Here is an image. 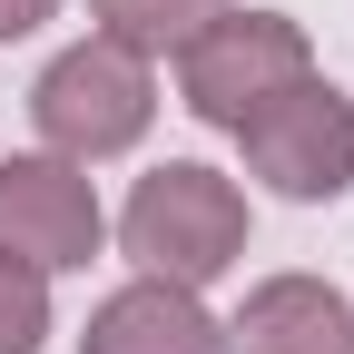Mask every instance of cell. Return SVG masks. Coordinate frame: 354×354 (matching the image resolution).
Wrapping results in <instances>:
<instances>
[{
  "instance_id": "ba28073f",
  "label": "cell",
  "mask_w": 354,
  "mask_h": 354,
  "mask_svg": "<svg viewBox=\"0 0 354 354\" xmlns=\"http://www.w3.org/2000/svg\"><path fill=\"white\" fill-rule=\"evenodd\" d=\"M216 10H227V0H88V20H99V39H118V50L128 59H177V50H187V39L216 20Z\"/></svg>"
},
{
  "instance_id": "30bf717a",
  "label": "cell",
  "mask_w": 354,
  "mask_h": 354,
  "mask_svg": "<svg viewBox=\"0 0 354 354\" xmlns=\"http://www.w3.org/2000/svg\"><path fill=\"white\" fill-rule=\"evenodd\" d=\"M50 20H59V0H0V39H30Z\"/></svg>"
},
{
  "instance_id": "8992f818",
  "label": "cell",
  "mask_w": 354,
  "mask_h": 354,
  "mask_svg": "<svg viewBox=\"0 0 354 354\" xmlns=\"http://www.w3.org/2000/svg\"><path fill=\"white\" fill-rule=\"evenodd\" d=\"M227 354H354V295L335 276H266L227 315Z\"/></svg>"
},
{
  "instance_id": "3957f363",
  "label": "cell",
  "mask_w": 354,
  "mask_h": 354,
  "mask_svg": "<svg viewBox=\"0 0 354 354\" xmlns=\"http://www.w3.org/2000/svg\"><path fill=\"white\" fill-rule=\"evenodd\" d=\"M315 69V39H305V20H286V10H216L187 50H177V99H187V118H207V128H236L276 99L286 79H305Z\"/></svg>"
},
{
  "instance_id": "7a4b0ae2",
  "label": "cell",
  "mask_w": 354,
  "mask_h": 354,
  "mask_svg": "<svg viewBox=\"0 0 354 354\" xmlns=\"http://www.w3.org/2000/svg\"><path fill=\"white\" fill-rule=\"evenodd\" d=\"M148 118H158V69L128 59L118 39H99V30H88L79 50H59L50 69H39V88H30V128L69 167L128 158V148L148 138Z\"/></svg>"
},
{
  "instance_id": "52a82bcc",
  "label": "cell",
  "mask_w": 354,
  "mask_h": 354,
  "mask_svg": "<svg viewBox=\"0 0 354 354\" xmlns=\"http://www.w3.org/2000/svg\"><path fill=\"white\" fill-rule=\"evenodd\" d=\"M79 354H227V325L207 315V295L138 276L79 325Z\"/></svg>"
},
{
  "instance_id": "277c9868",
  "label": "cell",
  "mask_w": 354,
  "mask_h": 354,
  "mask_svg": "<svg viewBox=\"0 0 354 354\" xmlns=\"http://www.w3.org/2000/svg\"><path fill=\"white\" fill-rule=\"evenodd\" d=\"M236 148H246V167H256L276 197L325 207V197L354 187V99H344L335 79L305 69V79H286L276 99L236 128Z\"/></svg>"
},
{
  "instance_id": "5b68a950",
  "label": "cell",
  "mask_w": 354,
  "mask_h": 354,
  "mask_svg": "<svg viewBox=\"0 0 354 354\" xmlns=\"http://www.w3.org/2000/svg\"><path fill=\"white\" fill-rule=\"evenodd\" d=\"M109 236V207L99 187H88V167L69 158H0V256L39 266V276H69V266H88Z\"/></svg>"
},
{
  "instance_id": "9c48e42d",
  "label": "cell",
  "mask_w": 354,
  "mask_h": 354,
  "mask_svg": "<svg viewBox=\"0 0 354 354\" xmlns=\"http://www.w3.org/2000/svg\"><path fill=\"white\" fill-rule=\"evenodd\" d=\"M39 344H50V276L0 256V354H39Z\"/></svg>"
},
{
  "instance_id": "6da1fadb",
  "label": "cell",
  "mask_w": 354,
  "mask_h": 354,
  "mask_svg": "<svg viewBox=\"0 0 354 354\" xmlns=\"http://www.w3.org/2000/svg\"><path fill=\"white\" fill-rule=\"evenodd\" d=\"M118 246H128L138 276L207 295V286L246 256V187H236V177H216L207 158H167V167H148L138 187H128Z\"/></svg>"
}]
</instances>
